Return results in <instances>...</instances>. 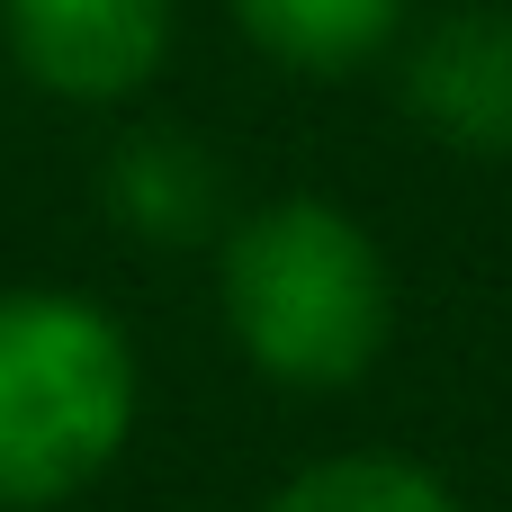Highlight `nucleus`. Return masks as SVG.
I'll list each match as a JSON object with an SVG mask.
<instances>
[{
	"label": "nucleus",
	"mask_w": 512,
	"mask_h": 512,
	"mask_svg": "<svg viewBox=\"0 0 512 512\" xmlns=\"http://www.w3.org/2000/svg\"><path fill=\"white\" fill-rule=\"evenodd\" d=\"M216 324L279 396H351L396 342V261L360 207L279 189L216 234Z\"/></svg>",
	"instance_id": "nucleus-1"
},
{
	"label": "nucleus",
	"mask_w": 512,
	"mask_h": 512,
	"mask_svg": "<svg viewBox=\"0 0 512 512\" xmlns=\"http://www.w3.org/2000/svg\"><path fill=\"white\" fill-rule=\"evenodd\" d=\"M144 423L135 333L90 288H0V512L90 495Z\"/></svg>",
	"instance_id": "nucleus-2"
},
{
	"label": "nucleus",
	"mask_w": 512,
	"mask_h": 512,
	"mask_svg": "<svg viewBox=\"0 0 512 512\" xmlns=\"http://www.w3.org/2000/svg\"><path fill=\"white\" fill-rule=\"evenodd\" d=\"M0 54L54 108H135L180 54V0H0Z\"/></svg>",
	"instance_id": "nucleus-3"
},
{
	"label": "nucleus",
	"mask_w": 512,
	"mask_h": 512,
	"mask_svg": "<svg viewBox=\"0 0 512 512\" xmlns=\"http://www.w3.org/2000/svg\"><path fill=\"white\" fill-rule=\"evenodd\" d=\"M396 108L459 162H512V0L414 9L396 36Z\"/></svg>",
	"instance_id": "nucleus-4"
},
{
	"label": "nucleus",
	"mask_w": 512,
	"mask_h": 512,
	"mask_svg": "<svg viewBox=\"0 0 512 512\" xmlns=\"http://www.w3.org/2000/svg\"><path fill=\"white\" fill-rule=\"evenodd\" d=\"M99 207L135 252H216V234L234 225V171L198 126L135 117L99 153Z\"/></svg>",
	"instance_id": "nucleus-5"
},
{
	"label": "nucleus",
	"mask_w": 512,
	"mask_h": 512,
	"mask_svg": "<svg viewBox=\"0 0 512 512\" xmlns=\"http://www.w3.org/2000/svg\"><path fill=\"white\" fill-rule=\"evenodd\" d=\"M216 9L270 72L297 81H351L387 63L396 36L414 27V0H216Z\"/></svg>",
	"instance_id": "nucleus-6"
},
{
	"label": "nucleus",
	"mask_w": 512,
	"mask_h": 512,
	"mask_svg": "<svg viewBox=\"0 0 512 512\" xmlns=\"http://www.w3.org/2000/svg\"><path fill=\"white\" fill-rule=\"evenodd\" d=\"M261 512H468V504L414 450H324V459L288 468L261 495Z\"/></svg>",
	"instance_id": "nucleus-7"
}]
</instances>
